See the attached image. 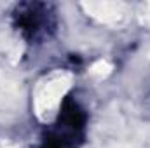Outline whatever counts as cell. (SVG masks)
Here are the masks:
<instances>
[{"mask_svg": "<svg viewBox=\"0 0 150 148\" xmlns=\"http://www.w3.org/2000/svg\"><path fill=\"white\" fill-rule=\"evenodd\" d=\"M70 85H72V77L63 72L52 73L49 78L40 82V85L35 91V113L40 120H49L56 113Z\"/></svg>", "mask_w": 150, "mask_h": 148, "instance_id": "cell-1", "label": "cell"}, {"mask_svg": "<svg viewBox=\"0 0 150 148\" xmlns=\"http://www.w3.org/2000/svg\"><path fill=\"white\" fill-rule=\"evenodd\" d=\"M82 7L87 11L89 16L107 25L120 23L126 14V5L120 2H84Z\"/></svg>", "mask_w": 150, "mask_h": 148, "instance_id": "cell-2", "label": "cell"}, {"mask_svg": "<svg viewBox=\"0 0 150 148\" xmlns=\"http://www.w3.org/2000/svg\"><path fill=\"white\" fill-rule=\"evenodd\" d=\"M110 72H112V65H110L108 61H105V59L96 61V63L89 68V75L94 77V78H105V77L110 75Z\"/></svg>", "mask_w": 150, "mask_h": 148, "instance_id": "cell-3", "label": "cell"}, {"mask_svg": "<svg viewBox=\"0 0 150 148\" xmlns=\"http://www.w3.org/2000/svg\"><path fill=\"white\" fill-rule=\"evenodd\" d=\"M147 9H149V12H147V14L142 18V23H143V25H147V26L150 28V4L147 5Z\"/></svg>", "mask_w": 150, "mask_h": 148, "instance_id": "cell-4", "label": "cell"}, {"mask_svg": "<svg viewBox=\"0 0 150 148\" xmlns=\"http://www.w3.org/2000/svg\"><path fill=\"white\" fill-rule=\"evenodd\" d=\"M112 148H129V147H126V145H113Z\"/></svg>", "mask_w": 150, "mask_h": 148, "instance_id": "cell-5", "label": "cell"}, {"mask_svg": "<svg viewBox=\"0 0 150 148\" xmlns=\"http://www.w3.org/2000/svg\"><path fill=\"white\" fill-rule=\"evenodd\" d=\"M11 148H12V147H11Z\"/></svg>", "mask_w": 150, "mask_h": 148, "instance_id": "cell-6", "label": "cell"}]
</instances>
